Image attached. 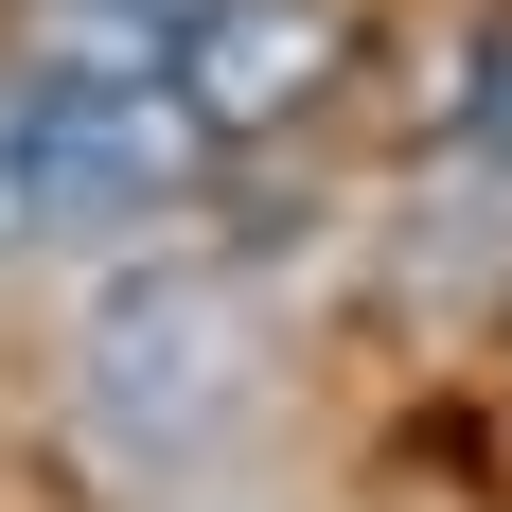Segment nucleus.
<instances>
[{"label": "nucleus", "instance_id": "f03ea898", "mask_svg": "<svg viewBox=\"0 0 512 512\" xmlns=\"http://www.w3.org/2000/svg\"><path fill=\"white\" fill-rule=\"evenodd\" d=\"M18 124H36L53 230H159L212 177V124L177 71H18Z\"/></svg>", "mask_w": 512, "mask_h": 512}, {"label": "nucleus", "instance_id": "f257e3e1", "mask_svg": "<svg viewBox=\"0 0 512 512\" xmlns=\"http://www.w3.org/2000/svg\"><path fill=\"white\" fill-rule=\"evenodd\" d=\"M230 407H248V301L195 283V265L106 283V318H89V424L106 442L124 460H195Z\"/></svg>", "mask_w": 512, "mask_h": 512}, {"label": "nucleus", "instance_id": "20e7f679", "mask_svg": "<svg viewBox=\"0 0 512 512\" xmlns=\"http://www.w3.org/2000/svg\"><path fill=\"white\" fill-rule=\"evenodd\" d=\"M53 195H36V124H18V71H0V248H36Z\"/></svg>", "mask_w": 512, "mask_h": 512}, {"label": "nucleus", "instance_id": "39448f33", "mask_svg": "<svg viewBox=\"0 0 512 512\" xmlns=\"http://www.w3.org/2000/svg\"><path fill=\"white\" fill-rule=\"evenodd\" d=\"M477 212H495V265H512V159H495V177H477Z\"/></svg>", "mask_w": 512, "mask_h": 512}, {"label": "nucleus", "instance_id": "7ed1b4c3", "mask_svg": "<svg viewBox=\"0 0 512 512\" xmlns=\"http://www.w3.org/2000/svg\"><path fill=\"white\" fill-rule=\"evenodd\" d=\"M336 71H354V18L336 0H212L177 36V89H195L212 142H283L301 106H336Z\"/></svg>", "mask_w": 512, "mask_h": 512}]
</instances>
